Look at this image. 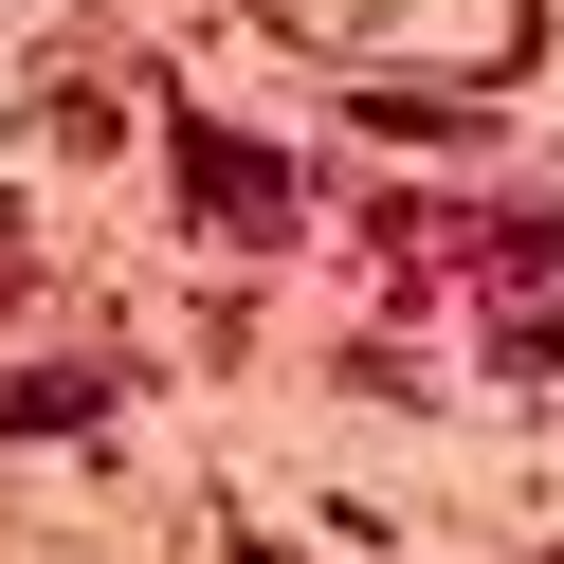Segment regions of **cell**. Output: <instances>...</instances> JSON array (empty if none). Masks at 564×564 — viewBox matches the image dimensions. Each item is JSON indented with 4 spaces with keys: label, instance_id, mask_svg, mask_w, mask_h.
Returning a JSON list of instances; mask_svg holds the SVG:
<instances>
[{
    "label": "cell",
    "instance_id": "6da1fadb",
    "mask_svg": "<svg viewBox=\"0 0 564 564\" xmlns=\"http://www.w3.org/2000/svg\"><path fill=\"white\" fill-rule=\"evenodd\" d=\"M183 219H219L237 256H273V237H292V164L237 147V128H183Z\"/></svg>",
    "mask_w": 564,
    "mask_h": 564
},
{
    "label": "cell",
    "instance_id": "7a4b0ae2",
    "mask_svg": "<svg viewBox=\"0 0 564 564\" xmlns=\"http://www.w3.org/2000/svg\"><path fill=\"white\" fill-rule=\"evenodd\" d=\"M91 401H110V382H91V365H37V382H19V401H0V437H37V419H91Z\"/></svg>",
    "mask_w": 564,
    "mask_h": 564
},
{
    "label": "cell",
    "instance_id": "3957f363",
    "mask_svg": "<svg viewBox=\"0 0 564 564\" xmlns=\"http://www.w3.org/2000/svg\"><path fill=\"white\" fill-rule=\"evenodd\" d=\"M491 365H564V310H510V328H491Z\"/></svg>",
    "mask_w": 564,
    "mask_h": 564
}]
</instances>
